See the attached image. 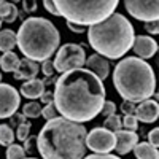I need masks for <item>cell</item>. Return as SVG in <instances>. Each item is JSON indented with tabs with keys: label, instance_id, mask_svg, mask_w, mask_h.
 <instances>
[{
	"label": "cell",
	"instance_id": "1",
	"mask_svg": "<svg viewBox=\"0 0 159 159\" xmlns=\"http://www.w3.org/2000/svg\"><path fill=\"white\" fill-rule=\"evenodd\" d=\"M105 103V88L88 69L65 72L54 88V105L57 111L75 123H86L100 115Z\"/></svg>",
	"mask_w": 159,
	"mask_h": 159
},
{
	"label": "cell",
	"instance_id": "2",
	"mask_svg": "<svg viewBox=\"0 0 159 159\" xmlns=\"http://www.w3.org/2000/svg\"><path fill=\"white\" fill-rule=\"evenodd\" d=\"M88 132L81 123L57 116L48 121L37 137V150L43 159H84Z\"/></svg>",
	"mask_w": 159,
	"mask_h": 159
},
{
	"label": "cell",
	"instance_id": "3",
	"mask_svg": "<svg viewBox=\"0 0 159 159\" xmlns=\"http://www.w3.org/2000/svg\"><path fill=\"white\" fill-rule=\"evenodd\" d=\"M113 83L118 94L129 102H145L156 91V75L153 67L140 57L121 59L113 72Z\"/></svg>",
	"mask_w": 159,
	"mask_h": 159
},
{
	"label": "cell",
	"instance_id": "4",
	"mask_svg": "<svg viewBox=\"0 0 159 159\" xmlns=\"http://www.w3.org/2000/svg\"><path fill=\"white\" fill-rule=\"evenodd\" d=\"M88 42L97 54L107 59H121L134 46L135 32L129 19L119 13L88 30Z\"/></svg>",
	"mask_w": 159,
	"mask_h": 159
},
{
	"label": "cell",
	"instance_id": "5",
	"mask_svg": "<svg viewBox=\"0 0 159 159\" xmlns=\"http://www.w3.org/2000/svg\"><path fill=\"white\" fill-rule=\"evenodd\" d=\"M59 30L51 21L45 18L25 19L18 30V46L21 52L30 61H49L59 46Z\"/></svg>",
	"mask_w": 159,
	"mask_h": 159
},
{
	"label": "cell",
	"instance_id": "6",
	"mask_svg": "<svg viewBox=\"0 0 159 159\" xmlns=\"http://www.w3.org/2000/svg\"><path fill=\"white\" fill-rule=\"evenodd\" d=\"M61 16L67 19V22H73L78 25H97L107 21L118 7L116 0H105V2H67L59 0L56 2Z\"/></svg>",
	"mask_w": 159,
	"mask_h": 159
},
{
	"label": "cell",
	"instance_id": "7",
	"mask_svg": "<svg viewBox=\"0 0 159 159\" xmlns=\"http://www.w3.org/2000/svg\"><path fill=\"white\" fill-rule=\"evenodd\" d=\"M52 62H54V69L61 73L83 69V65L86 64L84 46L75 45V43L64 45L62 48H59L57 54H56Z\"/></svg>",
	"mask_w": 159,
	"mask_h": 159
},
{
	"label": "cell",
	"instance_id": "8",
	"mask_svg": "<svg viewBox=\"0 0 159 159\" xmlns=\"http://www.w3.org/2000/svg\"><path fill=\"white\" fill-rule=\"evenodd\" d=\"M86 147L96 154H110V151H113L116 147V137L108 129L96 127L88 132Z\"/></svg>",
	"mask_w": 159,
	"mask_h": 159
},
{
	"label": "cell",
	"instance_id": "9",
	"mask_svg": "<svg viewBox=\"0 0 159 159\" xmlns=\"http://www.w3.org/2000/svg\"><path fill=\"white\" fill-rule=\"evenodd\" d=\"M127 13L139 21L143 22H151L159 19V0H147V2H140V0H127L124 3Z\"/></svg>",
	"mask_w": 159,
	"mask_h": 159
},
{
	"label": "cell",
	"instance_id": "10",
	"mask_svg": "<svg viewBox=\"0 0 159 159\" xmlns=\"http://www.w3.org/2000/svg\"><path fill=\"white\" fill-rule=\"evenodd\" d=\"M19 92L11 84L0 83V119L11 118L19 108Z\"/></svg>",
	"mask_w": 159,
	"mask_h": 159
},
{
	"label": "cell",
	"instance_id": "11",
	"mask_svg": "<svg viewBox=\"0 0 159 159\" xmlns=\"http://www.w3.org/2000/svg\"><path fill=\"white\" fill-rule=\"evenodd\" d=\"M134 51H135V54L137 57L140 59H150V57H154L156 56V52H157V43H156V40L148 37V35H139L135 37V42H134Z\"/></svg>",
	"mask_w": 159,
	"mask_h": 159
},
{
	"label": "cell",
	"instance_id": "12",
	"mask_svg": "<svg viewBox=\"0 0 159 159\" xmlns=\"http://www.w3.org/2000/svg\"><path fill=\"white\" fill-rule=\"evenodd\" d=\"M115 137H116L115 151H118V154H127L139 145V135L132 130L123 129V130L116 132Z\"/></svg>",
	"mask_w": 159,
	"mask_h": 159
},
{
	"label": "cell",
	"instance_id": "13",
	"mask_svg": "<svg viewBox=\"0 0 159 159\" xmlns=\"http://www.w3.org/2000/svg\"><path fill=\"white\" fill-rule=\"evenodd\" d=\"M86 69L94 73L100 81H103L110 73V62L107 57H103L100 54H92L86 59Z\"/></svg>",
	"mask_w": 159,
	"mask_h": 159
},
{
	"label": "cell",
	"instance_id": "14",
	"mask_svg": "<svg viewBox=\"0 0 159 159\" xmlns=\"http://www.w3.org/2000/svg\"><path fill=\"white\" fill-rule=\"evenodd\" d=\"M135 116L142 123H154L159 118V102H156L154 99H148L142 102L137 107Z\"/></svg>",
	"mask_w": 159,
	"mask_h": 159
},
{
	"label": "cell",
	"instance_id": "15",
	"mask_svg": "<svg viewBox=\"0 0 159 159\" xmlns=\"http://www.w3.org/2000/svg\"><path fill=\"white\" fill-rule=\"evenodd\" d=\"M40 72V65L30 59H21L19 61V65H18V69L15 70V78L16 80H34Z\"/></svg>",
	"mask_w": 159,
	"mask_h": 159
},
{
	"label": "cell",
	"instance_id": "16",
	"mask_svg": "<svg viewBox=\"0 0 159 159\" xmlns=\"http://www.w3.org/2000/svg\"><path fill=\"white\" fill-rule=\"evenodd\" d=\"M45 92V83L42 80H29L21 86V96H24L25 99H38L42 97Z\"/></svg>",
	"mask_w": 159,
	"mask_h": 159
},
{
	"label": "cell",
	"instance_id": "17",
	"mask_svg": "<svg viewBox=\"0 0 159 159\" xmlns=\"http://www.w3.org/2000/svg\"><path fill=\"white\" fill-rule=\"evenodd\" d=\"M137 159H159V150L148 142H142L134 148Z\"/></svg>",
	"mask_w": 159,
	"mask_h": 159
},
{
	"label": "cell",
	"instance_id": "18",
	"mask_svg": "<svg viewBox=\"0 0 159 159\" xmlns=\"http://www.w3.org/2000/svg\"><path fill=\"white\" fill-rule=\"evenodd\" d=\"M18 45V34L11 29L0 30V51L10 52L13 48Z\"/></svg>",
	"mask_w": 159,
	"mask_h": 159
},
{
	"label": "cell",
	"instance_id": "19",
	"mask_svg": "<svg viewBox=\"0 0 159 159\" xmlns=\"http://www.w3.org/2000/svg\"><path fill=\"white\" fill-rule=\"evenodd\" d=\"M19 16V11L18 8L10 3V2H2V5H0V19H2V22H15Z\"/></svg>",
	"mask_w": 159,
	"mask_h": 159
},
{
	"label": "cell",
	"instance_id": "20",
	"mask_svg": "<svg viewBox=\"0 0 159 159\" xmlns=\"http://www.w3.org/2000/svg\"><path fill=\"white\" fill-rule=\"evenodd\" d=\"M19 61L18 56H16V52H3V56L2 59H0V67H2L3 72H15L18 69V65H19Z\"/></svg>",
	"mask_w": 159,
	"mask_h": 159
},
{
	"label": "cell",
	"instance_id": "21",
	"mask_svg": "<svg viewBox=\"0 0 159 159\" xmlns=\"http://www.w3.org/2000/svg\"><path fill=\"white\" fill-rule=\"evenodd\" d=\"M15 139H16V134H15V130L11 129V126L0 124V145L10 147V145H13Z\"/></svg>",
	"mask_w": 159,
	"mask_h": 159
},
{
	"label": "cell",
	"instance_id": "22",
	"mask_svg": "<svg viewBox=\"0 0 159 159\" xmlns=\"http://www.w3.org/2000/svg\"><path fill=\"white\" fill-rule=\"evenodd\" d=\"M42 111H43V108H42V105H40L38 102H29V103H25L22 107V115L25 118L35 119L38 116H42Z\"/></svg>",
	"mask_w": 159,
	"mask_h": 159
},
{
	"label": "cell",
	"instance_id": "23",
	"mask_svg": "<svg viewBox=\"0 0 159 159\" xmlns=\"http://www.w3.org/2000/svg\"><path fill=\"white\" fill-rule=\"evenodd\" d=\"M103 127L108 129L110 132H113V134H116V132H119V130H123V119H121V116L113 115V116L105 118Z\"/></svg>",
	"mask_w": 159,
	"mask_h": 159
},
{
	"label": "cell",
	"instance_id": "24",
	"mask_svg": "<svg viewBox=\"0 0 159 159\" xmlns=\"http://www.w3.org/2000/svg\"><path fill=\"white\" fill-rule=\"evenodd\" d=\"M7 159H25V150L21 145L13 143L7 150Z\"/></svg>",
	"mask_w": 159,
	"mask_h": 159
},
{
	"label": "cell",
	"instance_id": "25",
	"mask_svg": "<svg viewBox=\"0 0 159 159\" xmlns=\"http://www.w3.org/2000/svg\"><path fill=\"white\" fill-rule=\"evenodd\" d=\"M57 108H56V105H54V102L52 103H48V105H45L43 107V111H42V116L46 119V121H52V119H56L57 118Z\"/></svg>",
	"mask_w": 159,
	"mask_h": 159
},
{
	"label": "cell",
	"instance_id": "26",
	"mask_svg": "<svg viewBox=\"0 0 159 159\" xmlns=\"http://www.w3.org/2000/svg\"><path fill=\"white\" fill-rule=\"evenodd\" d=\"M123 127L126 130H132V132H135L137 127H139V119L135 115H127L123 118Z\"/></svg>",
	"mask_w": 159,
	"mask_h": 159
},
{
	"label": "cell",
	"instance_id": "27",
	"mask_svg": "<svg viewBox=\"0 0 159 159\" xmlns=\"http://www.w3.org/2000/svg\"><path fill=\"white\" fill-rule=\"evenodd\" d=\"M30 124L29 123H24V124H21V126H18V129H16V139H19L21 142H25L30 135Z\"/></svg>",
	"mask_w": 159,
	"mask_h": 159
},
{
	"label": "cell",
	"instance_id": "28",
	"mask_svg": "<svg viewBox=\"0 0 159 159\" xmlns=\"http://www.w3.org/2000/svg\"><path fill=\"white\" fill-rule=\"evenodd\" d=\"M115 111H116V105H115V102H111V100H105V103H103V107H102L100 115H102L103 118H108V116L116 115Z\"/></svg>",
	"mask_w": 159,
	"mask_h": 159
},
{
	"label": "cell",
	"instance_id": "29",
	"mask_svg": "<svg viewBox=\"0 0 159 159\" xmlns=\"http://www.w3.org/2000/svg\"><path fill=\"white\" fill-rule=\"evenodd\" d=\"M121 111L124 113V116H127V115H135V111H137V105H135L134 102L124 100L123 105H121Z\"/></svg>",
	"mask_w": 159,
	"mask_h": 159
},
{
	"label": "cell",
	"instance_id": "30",
	"mask_svg": "<svg viewBox=\"0 0 159 159\" xmlns=\"http://www.w3.org/2000/svg\"><path fill=\"white\" fill-rule=\"evenodd\" d=\"M148 143H151L153 147L159 148V127H154L150 130L148 134Z\"/></svg>",
	"mask_w": 159,
	"mask_h": 159
},
{
	"label": "cell",
	"instance_id": "31",
	"mask_svg": "<svg viewBox=\"0 0 159 159\" xmlns=\"http://www.w3.org/2000/svg\"><path fill=\"white\" fill-rule=\"evenodd\" d=\"M42 72H43L46 76H52V75H54V72H56L54 62H52V61H45L43 65H42Z\"/></svg>",
	"mask_w": 159,
	"mask_h": 159
},
{
	"label": "cell",
	"instance_id": "32",
	"mask_svg": "<svg viewBox=\"0 0 159 159\" xmlns=\"http://www.w3.org/2000/svg\"><path fill=\"white\" fill-rule=\"evenodd\" d=\"M43 7L51 13V15H54V16H61V13H59V8H57L56 2H52V0H45V2H43Z\"/></svg>",
	"mask_w": 159,
	"mask_h": 159
},
{
	"label": "cell",
	"instance_id": "33",
	"mask_svg": "<svg viewBox=\"0 0 159 159\" xmlns=\"http://www.w3.org/2000/svg\"><path fill=\"white\" fill-rule=\"evenodd\" d=\"M145 30L148 34L157 35L159 34V19L157 21H151V22H145Z\"/></svg>",
	"mask_w": 159,
	"mask_h": 159
},
{
	"label": "cell",
	"instance_id": "34",
	"mask_svg": "<svg viewBox=\"0 0 159 159\" xmlns=\"http://www.w3.org/2000/svg\"><path fill=\"white\" fill-rule=\"evenodd\" d=\"M40 99H42V102L45 103V105H48V103H52V102H54V91H45L43 92V96L42 97H40Z\"/></svg>",
	"mask_w": 159,
	"mask_h": 159
},
{
	"label": "cell",
	"instance_id": "35",
	"mask_svg": "<svg viewBox=\"0 0 159 159\" xmlns=\"http://www.w3.org/2000/svg\"><path fill=\"white\" fill-rule=\"evenodd\" d=\"M35 145H37V137L32 135V137H29L27 140L24 142V150H25V151H32Z\"/></svg>",
	"mask_w": 159,
	"mask_h": 159
},
{
	"label": "cell",
	"instance_id": "36",
	"mask_svg": "<svg viewBox=\"0 0 159 159\" xmlns=\"http://www.w3.org/2000/svg\"><path fill=\"white\" fill-rule=\"evenodd\" d=\"M84 159H121V157H118L115 154H91V156H86Z\"/></svg>",
	"mask_w": 159,
	"mask_h": 159
},
{
	"label": "cell",
	"instance_id": "37",
	"mask_svg": "<svg viewBox=\"0 0 159 159\" xmlns=\"http://www.w3.org/2000/svg\"><path fill=\"white\" fill-rule=\"evenodd\" d=\"M25 123V116L24 115H13L11 116V124L13 126H21Z\"/></svg>",
	"mask_w": 159,
	"mask_h": 159
},
{
	"label": "cell",
	"instance_id": "38",
	"mask_svg": "<svg viewBox=\"0 0 159 159\" xmlns=\"http://www.w3.org/2000/svg\"><path fill=\"white\" fill-rule=\"evenodd\" d=\"M154 69H156L154 75H157V80H156V86L159 88V49H157L156 56H154Z\"/></svg>",
	"mask_w": 159,
	"mask_h": 159
},
{
	"label": "cell",
	"instance_id": "39",
	"mask_svg": "<svg viewBox=\"0 0 159 159\" xmlns=\"http://www.w3.org/2000/svg\"><path fill=\"white\" fill-rule=\"evenodd\" d=\"M67 27H69L70 30L76 32V34H81V32L84 30V27H83V25H78V24H73V22H67Z\"/></svg>",
	"mask_w": 159,
	"mask_h": 159
},
{
	"label": "cell",
	"instance_id": "40",
	"mask_svg": "<svg viewBox=\"0 0 159 159\" xmlns=\"http://www.w3.org/2000/svg\"><path fill=\"white\" fill-rule=\"evenodd\" d=\"M24 5H25V7L29 8L27 11H35V8H37V3H35V2H32V3H30V2H25Z\"/></svg>",
	"mask_w": 159,
	"mask_h": 159
},
{
	"label": "cell",
	"instance_id": "41",
	"mask_svg": "<svg viewBox=\"0 0 159 159\" xmlns=\"http://www.w3.org/2000/svg\"><path fill=\"white\" fill-rule=\"evenodd\" d=\"M0 27H2V19H0Z\"/></svg>",
	"mask_w": 159,
	"mask_h": 159
},
{
	"label": "cell",
	"instance_id": "42",
	"mask_svg": "<svg viewBox=\"0 0 159 159\" xmlns=\"http://www.w3.org/2000/svg\"><path fill=\"white\" fill-rule=\"evenodd\" d=\"M0 81H2V73H0Z\"/></svg>",
	"mask_w": 159,
	"mask_h": 159
},
{
	"label": "cell",
	"instance_id": "43",
	"mask_svg": "<svg viewBox=\"0 0 159 159\" xmlns=\"http://www.w3.org/2000/svg\"><path fill=\"white\" fill-rule=\"evenodd\" d=\"M25 159H35V157H25Z\"/></svg>",
	"mask_w": 159,
	"mask_h": 159
},
{
	"label": "cell",
	"instance_id": "44",
	"mask_svg": "<svg viewBox=\"0 0 159 159\" xmlns=\"http://www.w3.org/2000/svg\"><path fill=\"white\" fill-rule=\"evenodd\" d=\"M0 5H2V2H0Z\"/></svg>",
	"mask_w": 159,
	"mask_h": 159
},
{
	"label": "cell",
	"instance_id": "45",
	"mask_svg": "<svg viewBox=\"0 0 159 159\" xmlns=\"http://www.w3.org/2000/svg\"><path fill=\"white\" fill-rule=\"evenodd\" d=\"M0 59H2V57H0Z\"/></svg>",
	"mask_w": 159,
	"mask_h": 159
}]
</instances>
